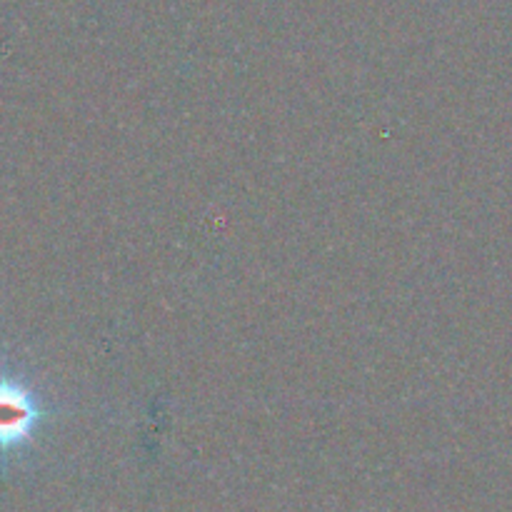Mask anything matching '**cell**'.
<instances>
[{"label": "cell", "mask_w": 512, "mask_h": 512, "mask_svg": "<svg viewBox=\"0 0 512 512\" xmlns=\"http://www.w3.org/2000/svg\"><path fill=\"white\" fill-rule=\"evenodd\" d=\"M40 420L38 400L20 380L0 375V450L18 448Z\"/></svg>", "instance_id": "obj_1"}]
</instances>
